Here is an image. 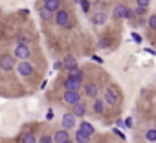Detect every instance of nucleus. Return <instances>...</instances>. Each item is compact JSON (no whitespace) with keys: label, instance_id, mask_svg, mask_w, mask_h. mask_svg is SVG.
Here are the masks:
<instances>
[{"label":"nucleus","instance_id":"nucleus-31","mask_svg":"<svg viewBox=\"0 0 156 143\" xmlns=\"http://www.w3.org/2000/svg\"><path fill=\"white\" fill-rule=\"evenodd\" d=\"M64 66H62V61H57V62H53V70H62Z\"/></svg>","mask_w":156,"mask_h":143},{"label":"nucleus","instance_id":"nucleus-37","mask_svg":"<svg viewBox=\"0 0 156 143\" xmlns=\"http://www.w3.org/2000/svg\"><path fill=\"white\" fill-rule=\"evenodd\" d=\"M64 143H73V141H72V139H68V141H64Z\"/></svg>","mask_w":156,"mask_h":143},{"label":"nucleus","instance_id":"nucleus-24","mask_svg":"<svg viewBox=\"0 0 156 143\" xmlns=\"http://www.w3.org/2000/svg\"><path fill=\"white\" fill-rule=\"evenodd\" d=\"M147 26H149L151 30H154V31H156V13L149 15V19H147Z\"/></svg>","mask_w":156,"mask_h":143},{"label":"nucleus","instance_id":"nucleus-5","mask_svg":"<svg viewBox=\"0 0 156 143\" xmlns=\"http://www.w3.org/2000/svg\"><path fill=\"white\" fill-rule=\"evenodd\" d=\"M17 72H19V75L20 77H31L35 74V66L30 62V61H20L17 64Z\"/></svg>","mask_w":156,"mask_h":143},{"label":"nucleus","instance_id":"nucleus-30","mask_svg":"<svg viewBox=\"0 0 156 143\" xmlns=\"http://www.w3.org/2000/svg\"><path fill=\"white\" fill-rule=\"evenodd\" d=\"M28 42H30V39H28L26 35H20V37H19V44H28Z\"/></svg>","mask_w":156,"mask_h":143},{"label":"nucleus","instance_id":"nucleus-14","mask_svg":"<svg viewBox=\"0 0 156 143\" xmlns=\"http://www.w3.org/2000/svg\"><path fill=\"white\" fill-rule=\"evenodd\" d=\"M51 138H53V143H64V141H68V139H70V136H68V130H64V128H61V130H55Z\"/></svg>","mask_w":156,"mask_h":143},{"label":"nucleus","instance_id":"nucleus-2","mask_svg":"<svg viewBox=\"0 0 156 143\" xmlns=\"http://www.w3.org/2000/svg\"><path fill=\"white\" fill-rule=\"evenodd\" d=\"M112 17L116 20H132L134 19V9H130L129 6L125 4H118L114 9H112Z\"/></svg>","mask_w":156,"mask_h":143},{"label":"nucleus","instance_id":"nucleus-7","mask_svg":"<svg viewBox=\"0 0 156 143\" xmlns=\"http://www.w3.org/2000/svg\"><path fill=\"white\" fill-rule=\"evenodd\" d=\"M13 55L17 59H20V61H28L31 57V48L28 44H17L15 50H13Z\"/></svg>","mask_w":156,"mask_h":143},{"label":"nucleus","instance_id":"nucleus-9","mask_svg":"<svg viewBox=\"0 0 156 143\" xmlns=\"http://www.w3.org/2000/svg\"><path fill=\"white\" fill-rule=\"evenodd\" d=\"M62 101L68 105V106H73V105H77L81 101V94L79 92H70V90H64V94H62Z\"/></svg>","mask_w":156,"mask_h":143},{"label":"nucleus","instance_id":"nucleus-34","mask_svg":"<svg viewBox=\"0 0 156 143\" xmlns=\"http://www.w3.org/2000/svg\"><path fill=\"white\" fill-rule=\"evenodd\" d=\"M46 119H48V121H51V119H53V110H48V114H46Z\"/></svg>","mask_w":156,"mask_h":143},{"label":"nucleus","instance_id":"nucleus-25","mask_svg":"<svg viewBox=\"0 0 156 143\" xmlns=\"http://www.w3.org/2000/svg\"><path fill=\"white\" fill-rule=\"evenodd\" d=\"M79 2H81V8H83V11L88 15V13H90V2H88V0H79Z\"/></svg>","mask_w":156,"mask_h":143},{"label":"nucleus","instance_id":"nucleus-23","mask_svg":"<svg viewBox=\"0 0 156 143\" xmlns=\"http://www.w3.org/2000/svg\"><path fill=\"white\" fill-rule=\"evenodd\" d=\"M110 42H112V40H110L108 37H101V39H99V42H98V48H101V50H103V48H108V46H110Z\"/></svg>","mask_w":156,"mask_h":143},{"label":"nucleus","instance_id":"nucleus-16","mask_svg":"<svg viewBox=\"0 0 156 143\" xmlns=\"http://www.w3.org/2000/svg\"><path fill=\"white\" fill-rule=\"evenodd\" d=\"M44 8H48L50 11L57 13L62 8V0H44Z\"/></svg>","mask_w":156,"mask_h":143},{"label":"nucleus","instance_id":"nucleus-4","mask_svg":"<svg viewBox=\"0 0 156 143\" xmlns=\"http://www.w3.org/2000/svg\"><path fill=\"white\" fill-rule=\"evenodd\" d=\"M15 62H17V57L13 53L0 55V70H2V72H11L15 68Z\"/></svg>","mask_w":156,"mask_h":143},{"label":"nucleus","instance_id":"nucleus-36","mask_svg":"<svg viewBox=\"0 0 156 143\" xmlns=\"http://www.w3.org/2000/svg\"><path fill=\"white\" fill-rule=\"evenodd\" d=\"M20 13H22V15L26 17V15H30V9H20Z\"/></svg>","mask_w":156,"mask_h":143},{"label":"nucleus","instance_id":"nucleus-20","mask_svg":"<svg viewBox=\"0 0 156 143\" xmlns=\"http://www.w3.org/2000/svg\"><path fill=\"white\" fill-rule=\"evenodd\" d=\"M53 15H55V13H53V11H50L48 8H44V6L41 8V19H42L44 22H46V20H51V19H53Z\"/></svg>","mask_w":156,"mask_h":143},{"label":"nucleus","instance_id":"nucleus-21","mask_svg":"<svg viewBox=\"0 0 156 143\" xmlns=\"http://www.w3.org/2000/svg\"><path fill=\"white\" fill-rule=\"evenodd\" d=\"M68 75H72V77H75V79H79V81H83L85 72H83L81 68H73V70H70V72H68Z\"/></svg>","mask_w":156,"mask_h":143},{"label":"nucleus","instance_id":"nucleus-13","mask_svg":"<svg viewBox=\"0 0 156 143\" xmlns=\"http://www.w3.org/2000/svg\"><path fill=\"white\" fill-rule=\"evenodd\" d=\"M72 114H73L75 117H85V116H87V105H85L83 101H79L77 105L72 106Z\"/></svg>","mask_w":156,"mask_h":143},{"label":"nucleus","instance_id":"nucleus-22","mask_svg":"<svg viewBox=\"0 0 156 143\" xmlns=\"http://www.w3.org/2000/svg\"><path fill=\"white\" fill-rule=\"evenodd\" d=\"M145 139H147L149 143H154V141H156V128H149V130H145Z\"/></svg>","mask_w":156,"mask_h":143},{"label":"nucleus","instance_id":"nucleus-39","mask_svg":"<svg viewBox=\"0 0 156 143\" xmlns=\"http://www.w3.org/2000/svg\"><path fill=\"white\" fill-rule=\"evenodd\" d=\"M154 143H156V141H154Z\"/></svg>","mask_w":156,"mask_h":143},{"label":"nucleus","instance_id":"nucleus-19","mask_svg":"<svg viewBox=\"0 0 156 143\" xmlns=\"http://www.w3.org/2000/svg\"><path fill=\"white\" fill-rule=\"evenodd\" d=\"M75 141H77V143H90V138L77 128V130H75Z\"/></svg>","mask_w":156,"mask_h":143},{"label":"nucleus","instance_id":"nucleus-32","mask_svg":"<svg viewBox=\"0 0 156 143\" xmlns=\"http://www.w3.org/2000/svg\"><path fill=\"white\" fill-rule=\"evenodd\" d=\"M112 130H114V134H116V136H119L121 139H125V134H123V132H121V130H119L118 127H116V128H112Z\"/></svg>","mask_w":156,"mask_h":143},{"label":"nucleus","instance_id":"nucleus-29","mask_svg":"<svg viewBox=\"0 0 156 143\" xmlns=\"http://www.w3.org/2000/svg\"><path fill=\"white\" fill-rule=\"evenodd\" d=\"M145 13H147V8H138V6H136L134 15H140V17H141V15H145Z\"/></svg>","mask_w":156,"mask_h":143},{"label":"nucleus","instance_id":"nucleus-10","mask_svg":"<svg viewBox=\"0 0 156 143\" xmlns=\"http://www.w3.org/2000/svg\"><path fill=\"white\" fill-rule=\"evenodd\" d=\"M75 127H77V117H75L72 112L62 114V128H64V130H73Z\"/></svg>","mask_w":156,"mask_h":143},{"label":"nucleus","instance_id":"nucleus-11","mask_svg":"<svg viewBox=\"0 0 156 143\" xmlns=\"http://www.w3.org/2000/svg\"><path fill=\"white\" fill-rule=\"evenodd\" d=\"M83 86H85V96H87V97H92V99H96V97H98V92H99L98 83L90 81V83H87V85H83Z\"/></svg>","mask_w":156,"mask_h":143},{"label":"nucleus","instance_id":"nucleus-3","mask_svg":"<svg viewBox=\"0 0 156 143\" xmlns=\"http://www.w3.org/2000/svg\"><path fill=\"white\" fill-rule=\"evenodd\" d=\"M53 20L59 28H64V30H70L72 28V20H70V11L68 9H59L55 15H53Z\"/></svg>","mask_w":156,"mask_h":143},{"label":"nucleus","instance_id":"nucleus-8","mask_svg":"<svg viewBox=\"0 0 156 143\" xmlns=\"http://www.w3.org/2000/svg\"><path fill=\"white\" fill-rule=\"evenodd\" d=\"M62 86H64V90H70V92H79V88L83 86V81H79V79L68 75V77L62 81Z\"/></svg>","mask_w":156,"mask_h":143},{"label":"nucleus","instance_id":"nucleus-1","mask_svg":"<svg viewBox=\"0 0 156 143\" xmlns=\"http://www.w3.org/2000/svg\"><path fill=\"white\" fill-rule=\"evenodd\" d=\"M103 99L108 106H118L121 103V94H119V88L116 85H108L103 92Z\"/></svg>","mask_w":156,"mask_h":143},{"label":"nucleus","instance_id":"nucleus-15","mask_svg":"<svg viewBox=\"0 0 156 143\" xmlns=\"http://www.w3.org/2000/svg\"><path fill=\"white\" fill-rule=\"evenodd\" d=\"M79 130H81L83 134H87L88 138H92V136H94V132H96V130H94V125H92V123H88V121H85V119L79 123Z\"/></svg>","mask_w":156,"mask_h":143},{"label":"nucleus","instance_id":"nucleus-26","mask_svg":"<svg viewBox=\"0 0 156 143\" xmlns=\"http://www.w3.org/2000/svg\"><path fill=\"white\" fill-rule=\"evenodd\" d=\"M130 37H132V40H134L136 44H141V40H143V39H141V35H140V33H136V31H132V33H130Z\"/></svg>","mask_w":156,"mask_h":143},{"label":"nucleus","instance_id":"nucleus-6","mask_svg":"<svg viewBox=\"0 0 156 143\" xmlns=\"http://www.w3.org/2000/svg\"><path fill=\"white\" fill-rule=\"evenodd\" d=\"M107 20H108V13H107L105 9H98V11L90 13V22H92L94 26H105Z\"/></svg>","mask_w":156,"mask_h":143},{"label":"nucleus","instance_id":"nucleus-33","mask_svg":"<svg viewBox=\"0 0 156 143\" xmlns=\"http://www.w3.org/2000/svg\"><path fill=\"white\" fill-rule=\"evenodd\" d=\"M125 127H127V128L132 127V117H127V119H125Z\"/></svg>","mask_w":156,"mask_h":143},{"label":"nucleus","instance_id":"nucleus-38","mask_svg":"<svg viewBox=\"0 0 156 143\" xmlns=\"http://www.w3.org/2000/svg\"><path fill=\"white\" fill-rule=\"evenodd\" d=\"M73 2H79V0H73Z\"/></svg>","mask_w":156,"mask_h":143},{"label":"nucleus","instance_id":"nucleus-35","mask_svg":"<svg viewBox=\"0 0 156 143\" xmlns=\"http://www.w3.org/2000/svg\"><path fill=\"white\" fill-rule=\"evenodd\" d=\"M92 59H94L96 62H103V57H99V55H92Z\"/></svg>","mask_w":156,"mask_h":143},{"label":"nucleus","instance_id":"nucleus-18","mask_svg":"<svg viewBox=\"0 0 156 143\" xmlns=\"http://www.w3.org/2000/svg\"><path fill=\"white\" fill-rule=\"evenodd\" d=\"M20 143H37V138L31 130H28V132L20 134Z\"/></svg>","mask_w":156,"mask_h":143},{"label":"nucleus","instance_id":"nucleus-27","mask_svg":"<svg viewBox=\"0 0 156 143\" xmlns=\"http://www.w3.org/2000/svg\"><path fill=\"white\" fill-rule=\"evenodd\" d=\"M39 143H53V138H51L50 134H44V136L39 139Z\"/></svg>","mask_w":156,"mask_h":143},{"label":"nucleus","instance_id":"nucleus-28","mask_svg":"<svg viewBox=\"0 0 156 143\" xmlns=\"http://www.w3.org/2000/svg\"><path fill=\"white\" fill-rule=\"evenodd\" d=\"M149 4H151V0H136L138 8H149Z\"/></svg>","mask_w":156,"mask_h":143},{"label":"nucleus","instance_id":"nucleus-12","mask_svg":"<svg viewBox=\"0 0 156 143\" xmlns=\"http://www.w3.org/2000/svg\"><path fill=\"white\" fill-rule=\"evenodd\" d=\"M92 108H94V112H96L98 116H103V114L107 112V103H105V99H103V97H96L94 103H92Z\"/></svg>","mask_w":156,"mask_h":143},{"label":"nucleus","instance_id":"nucleus-17","mask_svg":"<svg viewBox=\"0 0 156 143\" xmlns=\"http://www.w3.org/2000/svg\"><path fill=\"white\" fill-rule=\"evenodd\" d=\"M62 66L70 72V70H73V68H77V59L73 57V55H66L64 59H62Z\"/></svg>","mask_w":156,"mask_h":143}]
</instances>
